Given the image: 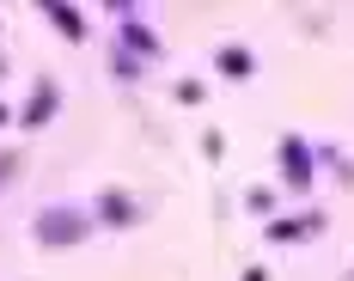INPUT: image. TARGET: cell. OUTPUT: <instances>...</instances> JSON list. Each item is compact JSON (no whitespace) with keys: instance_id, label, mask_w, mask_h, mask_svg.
Segmentation results:
<instances>
[{"instance_id":"6da1fadb","label":"cell","mask_w":354,"mask_h":281,"mask_svg":"<svg viewBox=\"0 0 354 281\" xmlns=\"http://www.w3.org/2000/svg\"><path fill=\"white\" fill-rule=\"evenodd\" d=\"M86 233H92V214L86 208H43L37 214V245H80V239H86Z\"/></svg>"},{"instance_id":"7a4b0ae2","label":"cell","mask_w":354,"mask_h":281,"mask_svg":"<svg viewBox=\"0 0 354 281\" xmlns=\"http://www.w3.org/2000/svg\"><path fill=\"white\" fill-rule=\"evenodd\" d=\"M281 183H287V190H299V196L318 183V153H312L299 135H287V140H281Z\"/></svg>"},{"instance_id":"3957f363","label":"cell","mask_w":354,"mask_h":281,"mask_svg":"<svg viewBox=\"0 0 354 281\" xmlns=\"http://www.w3.org/2000/svg\"><path fill=\"white\" fill-rule=\"evenodd\" d=\"M116 19H122V31H116L122 55H135V62H159V55H165L159 31H153V25H141V19H129V6H116Z\"/></svg>"},{"instance_id":"277c9868","label":"cell","mask_w":354,"mask_h":281,"mask_svg":"<svg viewBox=\"0 0 354 281\" xmlns=\"http://www.w3.org/2000/svg\"><path fill=\"white\" fill-rule=\"evenodd\" d=\"M263 233H269L275 245H299V239H318V233H324V214H318V208H306V214H281V220H269Z\"/></svg>"},{"instance_id":"5b68a950","label":"cell","mask_w":354,"mask_h":281,"mask_svg":"<svg viewBox=\"0 0 354 281\" xmlns=\"http://www.w3.org/2000/svg\"><path fill=\"white\" fill-rule=\"evenodd\" d=\"M55 110H62V86H55V80H37L31 98H25V110H19V129H43Z\"/></svg>"},{"instance_id":"8992f818","label":"cell","mask_w":354,"mask_h":281,"mask_svg":"<svg viewBox=\"0 0 354 281\" xmlns=\"http://www.w3.org/2000/svg\"><path fill=\"white\" fill-rule=\"evenodd\" d=\"M92 220H104V226H135V220H141V202H135L129 190H104V196L92 202Z\"/></svg>"},{"instance_id":"52a82bcc","label":"cell","mask_w":354,"mask_h":281,"mask_svg":"<svg viewBox=\"0 0 354 281\" xmlns=\"http://www.w3.org/2000/svg\"><path fill=\"white\" fill-rule=\"evenodd\" d=\"M214 68L226 73V80H257V55H250L245 43H226V49L214 55Z\"/></svg>"},{"instance_id":"ba28073f","label":"cell","mask_w":354,"mask_h":281,"mask_svg":"<svg viewBox=\"0 0 354 281\" xmlns=\"http://www.w3.org/2000/svg\"><path fill=\"white\" fill-rule=\"evenodd\" d=\"M49 25L68 37V43H80V37H86V19H80V6H62V0L49 6Z\"/></svg>"},{"instance_id":"9c48e42d","label":"cell","mask_w":354,"mask_h":281,"mask_svg":"<svg viewBox=\"0 0 354 281\" xmlns=\"http://www.w3.org/2000/svg\"><path fill=\"white\" fill-rule=\"evenodd\" d=\"M171 98H177V105H202V98H208V86H196V80H183V86H177Z\"/></svg>"},{"instance_id":"30bf717a","label":"cell","mask_w":354,"mask_h":281,"mask_svg":"<svg viewBox=\"0 0 354 281\" xmlns=\"http://www.w3.org/2000/svg\"><path fill=\"white\" fill-rule=\"evenodd\" d=\"M12 177H19V153H0V190H6Z\"/></svg>"},{"instance_id":"8fae6325","label":"cell","mask_w":354,"mask_h":281,"mask_svg":"<svg viewBox=\"0 0 354 281\" xmlns=\"http://www.w3.org/2000/svg\"><path fill=\"white\" fill-rule=\"evenodd\" d=\"M110 68L122 73V80H135V73H141V62H135V55H110Z\"/></svg>"},{"instance_id":"7c38bea8","label":"cell","mask_w":354,"mask_h":281,"mask_svg":"<svg viewBox=\"0 0 354 281\" xmlns=\"http://www.w3.org/2000/svg\"><path fill=\"white\" fill-rule=\"evenodd\" d=\"M6 116H12V110H6V105H0V123H6Z\"/></svg>"},{"instance_id":"4fadbf2b","label":"cell","mask_w":354,"mask_h":281,"mask_svg":"<svg viewBox=\"0 0 354 281\" xmlns=\"http://www.w3.org/2000/svg\"><path fill=\"white\" fill-rule=\"evenodd\" d=\"M0 73H6V68H0Z\"/></svg>"}]
</instances>
